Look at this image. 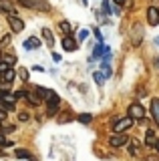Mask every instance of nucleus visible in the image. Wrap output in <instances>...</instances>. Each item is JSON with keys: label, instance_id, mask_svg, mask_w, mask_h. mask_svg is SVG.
Listing matches in <instances>:
<instances>
[{"label": "nucleus", "instance_id": "c85d7f7f", "mask_svg": "<svg viewBox=\"0 0 159 161\" xmlns=\"http://www.w3.org/2000/svg\"><path fill=\"white\" fill-rule=\"evenodd\" d=\"M14 129H16V127H14V125H4V127H2V129H0V131H2V133H4V135H8V133H12V131H14Z\"/></svg>", "mask_w": 159, "mask_h": 161}, {"label": "nucleus", "instance_id": "dca6fc26", "mask_svg": "<svg viewBox=\"0 0 159 161\" xmlns=\"http://www.w3.org/2000/svg\"><path fill=\"white\" fill-rule=\"evenodd\" d=\"M14 155H16L18 159H28V161L34 159L32 153H30V151H26V149H16V151H14Z\"/></svg>", "mask_w": 159, "mask_h": 161}, {"label": "nucleus", "instance_id": "f8f14e48", "mask_svg": "<svg viewBox=\"0 0 159 161\" xmlns=\"http://www.w3.org/2000/svg\"><path fill=\"white\" fill-rule=\"evenodd\" d=\"M58 28L63 30V34H64V36H73V26H71V22L63 20V22H58Z\"/></svg>", "mask_w": 159, "mask_h": 161}, {"label": "nucleus", "instance_id": "473e14b6", "mask_svg": "<svg viewBox=\"0 0 159 161\" xmlns=\"http://www.w3.org/2000/svg\"><path fill=\"white\" fill-rule=\"evenodd\" d=\"M58 121H61V123H64V121H71V115H63V117H58Z\"/></svg>", "mask_w": 159, "mask_h": 161}, {"label": "nucleus", "instance_id": "6ab92c4d", "mask_svg": "<svg viewBox=\"0 0 159 161\" xmlns=\"http://www.w3.org/2000/svg\"><path fill=\"white\" fill-rule=\"evenodd\" d=\"M0 10H4V12H8V14L14 12V10H12V4L6 2V0H0Z\"/></svg>", "mask_w": 159, "mask_h": 161}, {"label": "nucleus", "instance_id": "aec40b11", "mask_svg": "<svg viewBox=\"0 0 159 161\" xmlns=\"http://www.w3.org/2000/svg\"><path fill=\"white\" fill-rule=\"evenodd\" d=\"M93 79H95V83L99 85V87H103V83H105V75H103V73H95Z\"/></svg>", "mask_w": 159, "mask_h": 161}, {"label": "nucleus", "instance_id": "39448f33", "mask_svg": "<svg viewBox=\"0 0 159 161\" xmlns=\"http://www.w3.org/2000/svg\"><path fill=\"white\" fill-rule=\"evenodd\" d=\"M22 6L26 8H34V10H48V4L44 0H18Z\"/></svg>", "mask_w": 159, "mask_h": 161}, {"label": "nucleus", "instance_id": "a19ab883", "mask_svg": "<svg viewBox=\"0 0 159 161\" xmlns=\"http://www.w3.org/2000/svg\"><path fill=\"white\" fill-rule=\"evenodd\" d=\"M0 57H2V48H0Z\"/></svg>", "mask_w": 159, "mask_h": 161}, {"label": "nucleus", "instance_id": "72a5a7b5", "mask_svg": "<svg viewBox=\"0 0 159 161\" xmlns=\"http://www.w3.org/2000/svg\"><path fill=\"white\" fill-rule=\"evenodd\" d=\"M93 32H95V36H97V40H99V42H101V38H103V36H101V32H99V28H95V30H93Z\"/></svg>", "mask_w": 159, "mask_h": 161}, {"label": "nucleus", "instance_id": "b1692460", "mask_svg": "<svg viewBox=\"0 0 159 161\" xmlns=\"http://www.w3.org/2000/svg\"><path fill=\"white\" fill-rule=\"evenodd\" d=\"M12 97L18 101V99H24V97H28V93H26V91H22V89H20V91H14V93H12Z\"/></svg>", "mask_w": 159, "mask_h": 161}, {"label": "nucleus", "instance_id": "4be33fe9", "mask_svg": "<svg viewBox=\"0 0 159 161\" xmlns=\"http://www.w3.org/2000/svg\"><path fill=\"white\" fill-rule=\"evenodd\" d=\"M0 109H4V111H14V103H8V101H0Z\"/></svg>", "mask_w": 159, "mask_h": 161}, {"label": "nucleus", "instance_id": "a211bd4d", "mask_svg": "<svg viewBox=\"0 0 159 161\" xmlns=\"http://www.w3.org/2000/svg\"><path fill=\"white\" fill-rule=\"evenodd\" d=\"M26 99H28V103H30V105H34V107H38V105H41V101H42V99L38 97L36 93H30V95H28Z\"/></svg>", "mask_w": 159, "mask_h": 161}, {"label": "nucleus", "instance_id": "4c0bfd02", "mask_svg": "<svg viewBox=\"0 0 159 161\" xmlns=\"http://www.w3.org/2000/svg\"><path fill=\"white\" fill-rule=\"evenodd\" d=\"M155 44H157V47H159V36H157V38H155Z\"/></svg>", "mask_w": 159, "mask_h": 161}, {"label": "nucleus", "instance_id": "58836bf2", "mask_svg": "<svg viewBox=\"0 0 159 161\" xmlns=\"http://www.w3.org/2000/svg\"><path fill=\"white\" fill-rule=\"evenodd\" d=\"M2 80H4V79H2V73H0V83H2Z\"/></svg>", "mask_w": 159, "mask_h": 161}, {"label": "nucleus", "instance_id": "5701e85b", "mask_svg": "<svg viewBox=\"0 0 159 161\" xmlns=\"http://www.w3.org/2000/svg\"><path fill=\"white\" fill-rule=\"evenodd\" d=\"M10 40H12L10 34H4V36L0 38V48H2V47H8V44H10Z\"/></svg>", "mask_w": 159, "mask_h": 161}, {"label": "nucleus", "instance_id": "bb28decb", "mask_svg": "<svg viewBox=\"0 0 159 161\" xmlns=\"http://www.w3.org/2000/svg\"><path fill=\"white\" fill-rule=\"evenodd\" d=\"M103 12L111 14V2H109V0H103Z\"/></svg>", "mask_w": 159, "mask_h": 161}, {"label": "nucleus", "instance_id": "ddd939ff", "mask_svg": "<svg viewBox=\"0 0 159 161\" xmlns=\"http://www.w3.org/2000/svg\"><path fill=\"white\" fill-rule=\"evenodd\" d=\"M2 79H4V83H12V80L16 79V70H14L12 67H10V69H6V70L2 73Z\"/></svg>", "mask_w": 159, "mask_h": 161}, {"label": "nucleus", "instance_id": "1a4fd4ad", "mask_svg": "<svg viewBox=\"0 0 159 161\" xmlns=\"http://www.w3.org/2000/svg\"><path fill=\"white\" fill-rule=\"evenodd\" d=\"M58 109H61L58 101H51V103H48V109H47V115L48 117H54V115H58Z\"/></svg>", "mask_w": 159, "mask_h": 161}, {"label": "nucleus", "instance_id": "cd10ccee", "mask_svg": "<svg viewBox=\"0 0 159 161\" xmlns=\"http://www.w3.org/2000/svg\"><path fill=\"white\" fill-rule=\"evenodd\" d=\"M18 119H20V121H22V123H26V121H28V119H30V115H28V113H26V111H20V113H18Z\"/></svg>", "mask_w": 159, "mask_h": 161}, {"label": "nucleus", "instance_id": "f03ea898", "mask_svg": "<svg viewBox=\"0 0 159 161\" xmlns=\"http://www.w3.org/2000/svg\"><path fill=\"white\" fill-rule=\"evenodd\" d=\"M127 113H129V117H131V119H135V121H141L143 117H145V109H143L139 103H133V105H129Z\"/></svg>", "mask_w": 159, "mask_h": 161}, {"label": "nucleus", "instance_id": "e433bc0d", "mask_svg": "<svg viewBox=\"0 0 159 161\" xmlns=\"http://www.w3.org/2000/svg\"><path fill=\"white\" fill-rule=\"evenodd\" d=\"M153 147H155V151H157V153H159V139L155 141V145H153Z\"/></svg>", "mask_w": 159, "mask_h": 161}, {"label": "nucleus", "instance_id": "f3484780", "mask_svg": "<svg viewBox=\"0 0 159 161\" xmlns=\"http://www.w3.org/2000/svg\"><path fill=\"white\" fill-rule=\"evenodd\" d=\"M141 24H137V26H135V32H133V34H135V38H133V44H135V47H137V44L139 42H141V36H143V32H141Z\"/></svg>", "mask_w": 159, "mask_h": 161}, {"label": "nucleus", "instance_id": "c756f323", "mask_svg": "<svg viewBox=\"0 0 159 161\" xmlns=\"http://www.w3.org/2000/svg\"><path fill=\"white\" fill-rule=\"evenodd\" d=\"M89 36V30L87 28H81V30H79V40H85Z\"/></svg>", "mask_w": 159, "mask_h": 161}, {"label": "nucleus", "instance_id": "a878e982", "mask_svg": "<svg viewBox=\"0 0 159 161\" xmlns=\"http://www.w3.org/2000/svg\"><path fill=\"white\" fill-rule=\"evenodd\" d=\"M47 101H48V103H51V101H58V95H57V93H54V91H51V89H48V95H47Z\"/></svg>", "mask_w": 159, "mask_h": 161}, {"label": "nucleus", "instance_id": "20e7f679", "mask_svg": "<svg viewBox=\"0 0 159 161\" xmlns=\"http://www.w3.org/2000/svg\"><path fill=\"white\" fill-rule=\"evenodd\" d=\"M8 24H10L12 32H22V30H24V22H22L20 18H18V14H16V12L8 14Z\"/></svg>", "mask_w": 159, "mask_h": 161}, {"label": "nucleus", "instance_id": "c9c22d12", "mask_svg": "<svg viewBox=\"0 0 159 161\" xmlns=\"http://www.w3.org/2000/svg\"><path fill=\"white\" fill-rule=\"evenodd\" d=\"M113 4H119V6H121V4H125V0H113Z\"/></svg>", "mask_w": 159, "mask_h": 161}, {"label": "nucleus", "instance_id": "7c9ffc66", "mask_svg": "<svg viewBox=\"0 0 159 161\" xmlns=\"http://www.w3.org/2000/svg\"><path fill=\"white\" fill-rule=\"evenodd\" d=\"M18 75H20L22 80H28V70L26 69H18Z\"/></svg>", "mask_w": 159, "mask_h": 161}, {"label": "nucleus", "instance_id": "6e6552de", "mask_svg": "<svg viewBox=\"0 0 159 161\" xmlns=\"http://www.w3.org/2000/svg\"><path fill=\"white\" fill-rule=\"evenodd\" d=\"M24 48H26V50H36V48H41V38H36V36L26 38V40H24Z\"/></svg>", "mask_w": 159, "mask_h": 161}, {"label": "nucleus", "instance_id": "2eb2a0df", "mask_svg": "<svg viewBox=\"0 0 159 161\" xmlns=\"http://www.w3.org/2000/svg\"><path fill=\"white\" fill-rule=\"evenodd\" d=\"M155 133H153V129H147V133H145V145L147 147H153L155 145Z\"/></svg>", "mask_w": 159, "mask_h": 161}, {"label": "nucleus", "instance_id": "423d86ee", "mask_svg": "<svg viewBox=\"0 0 159 161\" xmlns=\"http://www.w3.org/2000/svg\"><path fill=\"white\" fill-rule=\"evenodd\" d=\"M147 24L149 26H157L159 24V8H155V6L147 8Z\"/></svg>", "mask_w": 159, "mask_h": 161}, {"label": "nucleus", "instance_id": "4468645a", "mask_svg": "<svg viewBox=\"0 0 159 161\" xmlns=\"http://www.w3.org/2000/svg\"><path fill=\"white\" fill-rule=\"evenodd\" d=\"M0 63H4L6 67H12V64H16V57H14V54H4V53H2Z\"/></svg>", "mask_w": 159, "mask_h": 161}, {"label": "nucleus", "instance_id": "7ed1b4c3", "mask_svg": "<svg viewBox=\"0 0 159 161\" xmlns=\"http://www.w3.org/2000/svg\"><path fill=\"white\" fill-rule=\"evenodd\" d=\"M129 143V137L125 133H115V135H111V137H109V145H111V147H123V145H127Z\"/></svg>", "mask_w": 159, "mask_h": 161}, {"label": "nucleus", "instance_id": "9b49d317", "mask_svg": "<svg viewBox=\"0 0 159 161\" xmlns=\"http://www.w3.org/2000/svg\"><path fill=\"white\" fill-rule=\"evenodd\" d=\"M42 38L47 40V47H48V48H52V44H54V36H52L51 28H42Z\"/></svg>", "mask_w": 159, "mask_h": 161}, {"label": "nucleus", "instance_id": "393cba45", "mask_svg": "<svg viewBox=\"0 0 159 161\" xmlns=\"http://www.w3.org/2000/svg\"><path fill=\"white\" fill-rule=\"evenodd\" d=\"M101 69H103V75H105V77H111V67H109V63H107V60H103Z\"/></svg>", "mask_w": 159, "mask_h": 161}, {"label": "nucleus", "instance_id": "0eeeda50", "mask_svg": "<svg viewBox=\"0 0 159 161\" xmlns=\"http://www.w3.org/2000/svg\"><path fill=\"white\" fill-rule=\"evenodd\" d=\"M77 47H79V42H77L73 36H64V38H63V48H64V50L74 53V50H77Z\"/></svg>", "mask_w": 159, "mask_h": 161}, {"label": "nucleus", "instance_id": "ea45409f", "mask_svg": "<svg viewBox=\"0 0 159 161\" xmlns=\"http://www.w3.org/2000/svg\"><path fill=\"white\" fill-rule=\"evenodd\" d=\"M155 63H157V67H159V58H155Z\"/></svg>", "mask_w": 159, "mask_h": 161}, {"label": "nucleus", "instance_id": "f257e3e1", "mask_svg": "<svg viewBox=\"0 0 159 161\" xmlns=\"http://www.w3.org/2000/svg\"><path fill=\"white\" fill-rule=\"evenodd\" d=\"M133 123H135V119H131L129 115H127V117H121V119L117 117L115 121H113V131H115V133H123V131L131 129Z\"/></svg>", "mask_w": 159, "mask_h": 161}, {"label": "nucleus", "instance_id": "f704fd0d", "mask_svg": "<svg viewBox=\"0 0 159 161\" xmlns=\"http://www.w3.org/2000/svg\"><path fill=\"white\" fill-rule=\"evenodd\" d=\"M4 119H6V111L0 109V121H4Z\"/></svg>", "mask_w": 159, "mask_h": 161}, {"label": "nucleus", "instance_id": "9d476101", "mask_svg": "<svg viewBox=\"0 0 159 161\" xmlns=\"http://www.w3.org/2000/svg\"><path fill=\"white\" fill-rule=\"evenodd\" d=\"M151 113H153V121H155L157 127H159V99L151 101Z\"/></svg>", "mask_w": 159, "mask_h": 161}, {"label": "nucleus", "instance_id": "2f4dec72", "mask_svg": "<svg viewBox=\"0 0 159 161\" xmlns=\"http://www.w3.org/2000/svg\"><path fill=\"white\" fill-rule=\"evenodd\" d=\"M137 97H145V89H143V87L137 89Z\"/></svg>", "mask_w": 159, "mask_h": 161}, {"label": "nucleus", "instance_id": "412c9836", "mask_svg": "<svg viewBox=\"0 0 159 161\" xmlns=\"http://www.w3.org/2000/svg\"><path fill=\"white\" fill-rule=\"evenodd\" d=\"M77 119L81 121V123H85V125H89V123H91V121H93V117H91V115H89V113H83V115H79Z\"/></svg>", "mask_w": 159, "mask_h": 161}]
</instances>
